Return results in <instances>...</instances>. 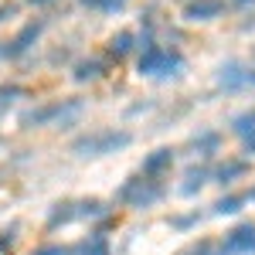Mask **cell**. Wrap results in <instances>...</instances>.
I'll return each mask as SVG.
<instances>
[{
    "instance_id": "1",
    "label": "cell",
    "mask_w": 255,
    "mask_h": 255,
    "mask_svg": "<svg viewBox=\"0 0 255 255\" xmlns=\"http://www.w3.org/2000/svg\"><path fill=\"white\" fill-rule=\"evenodd\" d=\"M163 187L157 180H143V177H129L123 187H119L116 201L119 204H129V208H153L157 201H163Z\"/></svg>"
},
{
    "instance_id": "2",
    "label": "cell",
    "mask_w": 255,
    "mask_h": 255,
    "mask_svg": "<svg viewBox=\"0 0 255 255\" xmlns=\"http://www.w3.org/2000/svg\"><path fill=\"white\" fill-rule=\"evenodd\" d=\"M129 133H116V129H106V133H92V136H82L72 143V150L79 157H106V153H116L123 146H129Z\"/></svg>"
},
{
    "instance_id": "3",
    "label": "cell",
    "mask_w": 255,
    "mask_h": 255,
    "mask_svg": "<svg viewBox=\"0 0 255 255\" xmlns=\"http://www.w3.org/2000/svg\"><path fill=\"white\" fill-rule=\"evenodd\" d=\"M184 65L180 55H170L157 44H146L143 48V58H139V75H177V68Z\"/></svg>"
},
{
    "instance_id": "4",
    "label": "cell",
    "mask_w": 255,
    "mask_h": 255,
    "mask_svg": "<svg viewBox=\"0 0 255 255\" xmlns=\"http://www.w3.org/2000/svg\"><path fill=\"white\" fill-rule=\"evenodd\" d=\"M252 252H255V221H245L225 235V245L218 255H252Z\"/></svg>"
},
{
    "instance_id": "5",
    "label": "cell",
    "mask_w": 255,
    "mask_h": 255,
    "mask_svg": "<svg viewBox=\"0 0 255 255\" xmlns=\"http://www.w3.org/2000/svg\"><path fill=\"white\" fill-rule=\"evenodd\" d=\"M218 85H221L225 92H238V89L245 85L242 61H228V65H221V72H218Z\"/></svg>"
},
{
    "instance_id": "6",
    "label": "cell",
    "mask_w": 255,
    "mask_h": 255,
    "mask_svg": "<svg viewBox=\"0 0 255 255\" xmlns=\"http://www.w3.org/2000/svg\"><path fill=\"white\" fill-rule=\"evenodd\" d=\"M170 163H174V150L160 146V150H153L150 157L143 160V177H157V174H163Z\"/></svg>"
},
{
    "instance_id": "7",
    "label": "cell",
    "mask_w": 255,
    "mask_h": 255,
    "mask_svg": "<svg viewBox=\"0 0 255 255\" xmlns=\"http://www.w3.org/2000/svg\"><path fill=\"white\" fill-rule=\"evenodd\" d=\"M221 10H225L221 0H194L184 14H187V20H211V17H218Z\"/></svg>"
},
{
    "instance_id": "8",
    "label": "cell",
    "mask_w": 255,
    "mask_h": 255,
    "mask_svg": "<svg viewBox=\"0 0 255 255\" xmlns=\"http://www.w3.org/2000/svg\"><path fill=\"white\" fill-rule=\"evenodd\" d=\"M38 34H41V24H27L17 38L10 41V48H3V55H7V58H17V55H24V51L31 48V41L38 38Z\"/></svg>"
},
{
    "instance_id": "9",
    "label": "cell",
    "mask_w": 255,
    "mask_h": 255,
    "mask_svg": "<svg viewBox=\"0 0 255 255\" xmlns=\"http://www.w3.org/2000/svg\"><path fill=\"white\" fill-rule=\"evenodd\" d=\"M245 174H249V160H228L215 170V180L221 187H228V184H235V177H245Z\"/></svg>"
},
{
    "instance_id": "10",
    "label": "cell",
    "mask_w": 255,
    "mask_h": 255,
    "mask_svg": "<svg viewBox=\"0 0 255 255\" xmlns=\"http://www.w3.org/2000/svg\"><path fill=\"white\" fill-rule=\"evenodd\" d=\"M208 177H211V170H208V167H197V170H187V184L180 187V194H184V197H194L197 191H201V184H204Z\"/></svg>"
},
{
    "instance_id": "11",
    "label": "cell",
    "mask_w": 255,
    "mask_h": 255,
    "mask_svg": "<svg viewBox=\"0 0 255 255\" xmlns=\"http://www.w3.org/2000/svg\"><path fill=\"white\" fill-rule=\"evenodd\" d=\"M106 211H109V208H106L99 197H89V201H79V204H75V218H102Z\"/></svg>"
},
{
    "instance_id": "12",
    "label": "cell",
    "mask_w": 255,
    "mask_h": 255,
    "mask_svg": "<svg viewBox=\"0 0 255 255\" xmlns=\"http://www.w3.org/2000/svg\"><path fill=\"white\" fill-rule=\"evenodd\" d=\"M68 221H75V204H72V201L55 204V211L48 218V228H58V225H68Z\"/></svg>"
},
{
    "instance_id": "13",
    "label": "cell",
    "mask_w": 255,
    "mask_h": 255,
    "mask_svg": "<svg viewBox=\"0 0 255 255\" xmlns=\"http://www.w3.org/2000/svg\"><path fill=\"white\" fill-rule=\"evenodd\" d=\"M242 204H245V194H228L215 204V215H238Z\"/></svg>"
},
{
    "instance_id": "14",
    "label": "cell",
    "mask_w": 255,
    "mask_h": 255,
    "mask_svg": "<svg viewBox=\"0 0 255 255\" xmlns=\"http://www.w3.org/2000/svg\"><path fill=\"white\" fill-rule=\"evenodd\" d=\"M194 146H197V153L211 157L218 146H221V136H218V133H201V136H194Z\"/></svg>"
},
{
    "instance_id": "15",
    "label": "cell",
    "mask_w": 255,
    "mask_h": 255,
    "mask_svg": "<svg viewBox=\"0 0 255 255\" xmlns=\"http://www.w3.org/2000/svg\"><path fill=\"white\" fill-rule=\"evenodd\" d=\"M232 126H235L238 136H252L255 133V113H242V116L232 119Z\"/></svg>"
},
{
    "instance_id": "16",
    "label": "cell",
    "mask_w": 255,
    "mask_h": 255,
    "mask_svg": "<svg viewBox=\"0 0 255 255\" xmlns=\"http://www.w3.org/2000/svg\"><path fill=\"white\" fill-rule=\"evenodd\" d=\"M129 48H133V34H129V31H123V34H116V38L109 41V51H113L116 58H123Z\"/></svg>"
},
{
    "instance_id": "17",
    "label": "cell",
    "mask_w": 255,
    "mask_h": 255,
    "mask_svg": "<svg viewBox=\"0 0 255 255\" xmlns=\"http://www.w3.org/2000/svg\"><path fill=\"white\" fill-rule=\"evenodd\" d=\"M99 75H102V65H99V61H82L79 68H75V79H79V82L99 79Z\"/></svg>"
},
{
    "instance_id": "18",
    "label": "cell",
    "mask_w": 255,
    "mask_h": 255,
    "mask_svg": "<svg viewBox=\"0 0 255 255\" xmlns=\"http://www.w3.org/2000/svg\"><path fill=\"white\" fill-rule=\"evenodd\" d=\"M82 255H109V249H106V238L96 235L92 242H82Z\"/></svg>"
},
{
    "instance_id": "19",
    "label": "cell",
    "mask_w": 255,
    "mask_h": 255,
    "mask_svg": "<svg viewBox=\"0 0 255 255\" xmlns=\"http://www.w3.org/2000/svg\"><path fill=\"white\" fill-rule=\"evenodd\" d=\"M31 255H72V249H61V245H41Z\"/></svg>"
},
{
    "instance_id": "20",
    "label": "cell",
    "mask_w": 255,
    "mask_h": 255,
    "mask_svg": "<svg viewBox=\"0 0 255 255\" xmlns=\"http://www.w3.org/2000/svg\"><path fill=\"white\" fill-rule=\"evenodd\" d=\"M197 221H201V218H197V215H187V218H174V221H170V225H174V228H180V232H184V228H191V225H197Z\"/></svg>"
},
{
    "instance_id": "21",
    "label": "cell",
    "mask_w": 255,
    "mask_h": 255,
    "mask_svg": "<svg viewBox=\"0 0 255 255\" xmlns=\"http://www.w3.org/2000/svg\"><path fill=\"white\" fill-rule=\"evenodd\" d=\"M14 232H17V228H10V232H0V252H3V249H10V245H14Z\"/></svg>"
},
{
    "instance_id": "22",
    "label": "cell",
    "mask_w": 255,
    "mask_h": 255,
    "mask_svg": "<svg viewBox=\"0 0 255 255\" xmlns=\"http://www.w3.org/2000/svg\"><path fill=\"white\" fill-rule=\"evenodd\" d=\"M180 255H211V245H208V242H201L197 249H187V252H180Z\"/></svg>"
},
{
    "instance_id": "23",
    "label": "cell",
    "mask_w": 255,
    "mask_h": 255,
    "mask_svg": "<svg viewBox=\"0 0 255 255\" xmlns=\"http://www.w3.org/2000/svg\"><path fill=\"white\" fill-rule=\"evenodd\" d=\"M245 153H255V133H252V136H245Z\"/></svg>"
},
{
    "instance_id": "24",
    "label": "cell",
    "mask_w": 255,
    "mask_h": 255,
    "mask_svg": "<svg viewBox=\"0 0 255 255\" xmlns=\"http://www.w3.org/2000/svg\"><path fill=\"white\" fill-rule=\"evenodd\" d=\"M245 85H255V68H252V72H245Z\"/></svg>"
},
{
    "instance_id": "25",
    "label": "cell",
    "mask_w": 255,
    "mask_h": 255,
    "mask_svg": "<svg viewBox=\"0 0 255 255\" xmlns=\"http://www.w3.org/2000/svg\"><path fill=\"white\" fill-rule=\"evenodd\" d=\"M238 7H249V3H255V0H235Z\"/></svg>"
},
{
    "instance_id": "26",
    "label": "cell",
    "mask_w": 255,
    "mask_h": 255,
    "mask_svg": "<svg viewBox=\"0 0 255 255\" xmlns=\"http://www.w3.org/2000/svg\"><path fill=\"white\" fill-rule=\"evenodd\" d=\"M245 201H255V187H252V191H249V194H245Z\"/></svg>"
},
{
    "instance_id": "27",
    "label": "cell",
    "mask_w": 255,
    "mask_h": 255,
    "mask_svg": "<svg viewBox=\"0 0 255 255\" xmlns=\"http://www.w3.org/2000/svg\"><path fill=\"white\" fill-rule=\"evenodd\" d=\"M31 3H34V7H41V3H51V0H31Z\"/></svg>"
}]
</instances>
